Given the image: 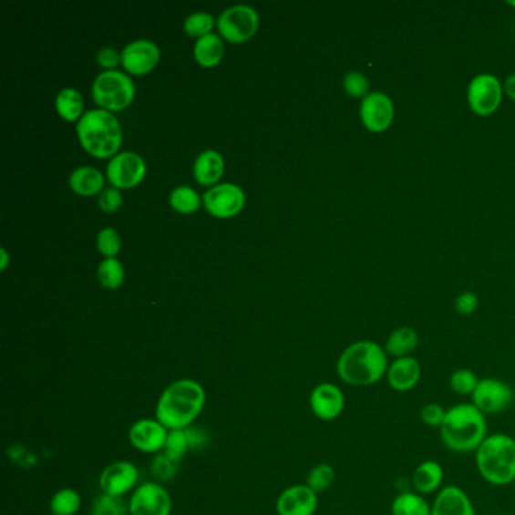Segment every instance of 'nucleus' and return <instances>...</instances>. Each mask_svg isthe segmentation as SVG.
<instances>
[{"mask_svg": "<svg viewBox=\"0 0 515 515\" xmlns=\"http://www.w3.org/2000/svg\"><path fill=\"white\" fill-rule=\"evenodd\" d=\"M188 432V438H190L191 449H200L207 443V437L203 431L200 429H186Z\"/></svg>", "mask_w": 515, "mask_h": 515, "instance_id": "obj_43", "label": "nucleus"}, {"mask_svg": "<svg viewBox=\"0 0 515 515\" xmlns=\"http://www.w3.org/2000/svg\"><path fill=\"white\" fill-rule=\"evenodd\" d=\"M480 379L478 375L470 369L455 370L449 376V387L452 392L459 397H471L475 392Z\"/></svg>", "mask_w": 515, "mask_h": 515, "instance_id": "obj_31", "label": "nucleus"}, {"mask_svg": "<svg viewBox=\"0 0 515 515\" xmlns=\"http://www.w3.org/2000/svg\"><path fill=\"white\" fill-rule=\"evenodd\" d=\"M431 515H476L475 507L464 489L448 485L437 494Z\"/></svg>", "mask_w": 515, "mask_h": 515, "instance_id": "obj_20", "label": "nucleus"}, {"mask_svg": "<svg viewBox=\"0 0 515 515\" xmlns=\"http://www.w3.org/2000/svg\"><path fill=\"white\" fill-rule=\"evenodd\" d=\"M446 413H448V410H445L440 404L431 402V404H427V406L422 407V410H420V420H422L427 427H440L443 422H445Z\"/></svg>", "mask_w": 515, "mask_h": 515, "instance_id": "obj_39", "label": "nucleus"}, {"mask_svg": "<svg viewBox=\"0 0 515 515\" xmlns=\"http://www.w3.org/2000/svg\"><path fill=\"white\" fill-rule=\"evenodd\" d=\"M310 408L317 418L331 422L344 413V392L335 384H319L310 395Z\"/></svg>", "mask_w": 515, "mask_h": 515, "instance_id": "obj_17", "label": "nucleus"}, {"mask_svg": "<svg viewBox=\"0 0 515 515\" xmlns=\"http://www.w3.org/2000/svg\"><path fill=\"white\" fill-rule=\"evenodd\" d=\"M171 496L159 482L139 485L129 502L130 515H171Z\"/></svg>", "mask_w": 515, "mask_h": 515, "instance_id": "obj_12", "label": "nucleus"}, {"mask_svg": "<svg viewBox=\"0 0 515 515\" xmlns=\"http://www.w3.org/2000/svg\"><path fill=\"white\" fill-rule=\"evenodd\" d=\"M76 132L89 155L98 159L118 155L117 151L123 141V133L118 119L109 110H87L76 124Z\"/></svg>", "mask_w": 515, "mask_h": 515, "instance_id": "obj_4", "label": "nucleus"}, {"mask_svg": "<svg viewBox=\"0 0 515 515\" xmlns=\"http://www.w3.org/2000/svg\"><path fill=\"white\" fill-rule=\"evenodd\" d=\"M147 165L141 156L135 151H121L110 158L106 167V176L114 188L129 190L137 186L144 179Z\"/></svg>", "mask_w": 515, "mask_h": 515, "instance_id": "obj_9", "label": "nucleus"}, {"mask_svg": "<svg viewBox=\"0 0 515 515\" xmlns=\"http://www.w3.org/2000/svg\"><path fill=\"white\" fill-rule=\"evenodd\" d=\"M168 429L158 420L144 418L139 422L133 423L129 431V440L135 449L144 454H158L165 449L167 443Z\"/></svg>", "mask_w": 515, "mask_h": 515, "instance_id": "obj_16", "label": "nucleus"}, {"mask_svg": "<svg viewBox=\"0 0 515 515\" xmlns=\"http://www.w3.org/2000/svg\"><path fill=\"white\" fill-rule=\"evenodd\" d=\"M179 471V463L172 461L167 454H158L151 463V475L158 482L171 480Z\"/></svg>", "mask_w": 515, "mask_h": 515, "instance_id": "obj_36", "label": "nucleus"}, {"mask_svg": "<svg viewBox=\"0 0 515 515\" xmlns=\"http://www.w3.org/2000/svg\"><path fill=\"white\" fill-rule=\"evenodd\" d=\"M98 278L106 289H117L124 282V268L117 257H108L98 264Z\"/></svg>", "mask_w": 515, "mask_h": 515, "instance_id": "obj_29", "label": "nucleus"}, {"mask_svg": "<svg viewBox=\"0 0 515 515\" xmlns=\"http://www.w3.org/2000/svg\"><path fill=\"white\" fill-rule=\"evenodd\" d=\"M80 505L82 500L76 489H62L50 500V512L53 515H75L79 511Z\"/></svg>", "mask_w": 515, "mask_h": 515, "instance_id": "obj_30", "label": "nucleus"}, {"mask_svg": "<svg viewBox=\"0 0 515 515\" xmlns=\"http://www.w3.org/2000/svg\"><path fill=\"white\" fill-rule=\"evenodd\" d=\"M478 296L471 292H466L463 295H459L455 301V310L459 313V314H464V316H469L471 313L478 309Z\"/></svg>", "mask_w": 515, "mask_h": 515, "instance_id": "obj_41", "label": "nucleus"}, {"mask_svg": "<svg viewBox=\"0 0 515 515\" xmlns=\"http://www.w3.org/2000/svg\"><path fill=\"white\" fill-rule=\"evenodd\" d=\"M392 515H431V505L422 494L406 491L393 500Z\"/></svg>", "mask_w": 515, "mask_h": 515, "instance_id": "obj_27", "label": "nucleus"}, {"mask_svg": "<svg viewBox=\"0 0 515 515\" xmlns=\"http://www.w3.org/2000/svg\"><path fill=\"white\" fill-rule=\"evenodd\" d=\"M471 404L485 414L507 411L514 402V390L510 384L499 378H482L471 395Z\"/></svg>", "mask_w": 515, "mask_h": 515, "instance_id": "obj_8", "label": "nucleus"}, {"mask_svg": "<svg viewBox=\"0 0 515 515\" xmlns=\"http://www.w3.org/2000/svg\"><path fill=\"white\" fill-rule=\"evenodd\" d=\"M71 190L82 197H93L100 194L105 188V177L98 168L79 167L73 170L68 179Z\"/></svg>", "mask_w": 515, "mask_h": 515, "instance_id": "obj_23", "label": "nucleus"}, {"mask_svg": "<svg viewBox=\"0 0 515 515\" xmlns=\"http://www.w3.org/2000/svg\"><path fill=\"white\" fill-rule=\"evenodd\" d=\"M317 510V494L309 485H294L277 500L278 515H313Z\"/></svg>", "mask_w": 515, "mask_h": 515, "instance_id": "obj_18", "label": "nucleus"}, {"mask_svg": "<svg viewBox=\"0 0 515 515\" xmlns=\"http://www.w3.org/2000/svg\"><path fill=\"white\" fill-rule=\"evenodd\" d=\"M119 62H121V53L112 47H105L98 53V64L106 70H114Z\"/></svg>", "mask_w": 515, "mask_h": 515, "instance_id": "obj_42", "label": "nucleus"}, {"mask_svg": "<svg viewBox=\"0 0 515 515\" xmlns=\"http://www.w3.org/2000/svg\"><path fill=\"white\" fill-rule=\"evenodd\" d=\"M93 100L102 109L123 110L133 102L135 84L130 76L118 70H105L94 79Z\"/></svg>", "mask_w": 515, "mask_h": 515, "instance_id": "obj_6", "label": "nucleus"}, {"mask_svg": "<svg viewBox=\"0 0 515 515\" xmlns=\"http://www.w3.org/2000/svg\"><path fill=\"white\" fill-rule=\"evenodd\" d=\"M502 85L493 75L476 76L467 89L469 105L480 117L494 114L502 103Z\"/></svg>", "mask_w": 515, "mask_h": 515, "instance_id": "obj_10", "label": "nucleus"}, {"mask_svg": "<svg viewBox=\"0 0 515 515\" xmlns=\"http://www.w3.org/2000/svg\"><path fill=\"white\" fill-rule=\"evenodd\" d=\"M160 50L150 40H135L121 52V64L130 75L142 76L150 73L159 64Z\"/></svg>", "mask_w": 515, "mask_h": 515, "instance_id": "obj_14", "label": "nucleus"}, {"mask_svg": "<svg viewBox=\"0 0 515 515\" xmlns=\"http://www.w3.org/2000/svg\"><path fill=\"white\" fill-rule=\"evenodd\" d=\"M123 203L118 188H105L98 195V206L105 211H115Z\"/></svg>", "mask_w": 515, "mask_h": 515, "instance_id": "obj_40", "label": "nucleus"}, {"mask_svg": "<svg viewBox=\"0 0 515 515\" xmlns=\"http://www.w3.org/2000/svg\"><path fill=\"white\" fill-rule=\"evenodd\" d=\"M335 479V471L330 464L322 463L313 467L307 478V485L314 493H324L330 489Z\"/></svg>", "mask_w": 515, "mask_h": 515, "instance_id": "obj_33", "label": "nucleus"}, {"mask_svg": "<svg viewBox=\"0 0 515 515\" xmlns=\"http://www.w3.org/2000/svg\"><path fill=\"white\" fill-rule=\"evenodd\" d=\"M139 479L137 466L129 461H117L103 470L100 476V489L106 496L123 498L130 489H135Z\"/></svg>", "mask_w": 515, "mask_h": 515, "instance_id": "obj_15", "label": "nucleus"}, {"mask_svg": "<svg viewBox=\"0 0 515 515\" xmlns=\"http://www.w3.org/2000/svg\"><path fill=\"white\" fill-rule=\"evenodd\" d=\"M503 88H505V93L508 94V98H511L512 100H515V75L510 76V77L505 80Z\"/></svg>", "mask_w": 515, "mask_h": 515, "instance_id": "obj_44", "label": "nucleus"}, {"mask_svg": "<svg viewBox=\"0 0 515 515\" xmlns=\"http://www.w3.org/2000/svg\"><path fill=\"white\" fill-rule=\"evenodd\" d=\"M418 345L417 331L410 326H401L392 331L386 340V354L388 357L402 358L411 357V354L416 351Z\"/></svg>", "mask_w": 515, "mask_h": 515, "instance_id": "obj_24", "label": "nucleus"}, {"mask_svg": "<svg viewBox=\"0 0 515 515\" xmlns=\"http://www.w3.org/2000/svg\"><path fill=\"white\" fill-rule=\"evenodd\" d=\"M422 378V366L414 357L395 358L388 365L386 379L395 392L407 393L413 390Z\"/></svg>", "mask_w": 515, "mask_h": 515, "instance_id": "obj_19", "label": "nucleus"}, {"mask_svg": "<svg viewBox=\"0 0 515 515\" xmlns=\"http://www.w3.org/2000/svg\"><path fill=\"white\" fill-rule=\"evenodd\" d=\"M170 204L174 211H180V213H192V211H199V207L201 206V199L194 188L180 185L171 191Z\"/></svg>", "mask_w": 515, "mask_h": 515, "instance_id": "obj_28", "label": "nucleus"}, {"mask_svg": "<svg viewBox=\"0 0 515 515\" xmlns=\"http://www.w3.org/2000/svg\"><path fill=\"white\" fill-rule=\"evenodd\" d=\"M0 256H2V264H0V269H2V271H5V269H6V266H8V252H6V250H5V248H2V250H0Z\"/></svg>", "mask_w": 515, "mask_h": 515, "instance_id": "obj_45", "label": "nucleus"}, {"mask_svg": "<svg viewBox=\"0 0 515 515\" xmlns=\"http://www.w3.org/2000/svg\"><path fill=\"white\" fill-rule=\"evenodd\" d=\"M369 79L363 73L358 71H349L345 76V91L354 98H365L369 94Z\"/></svg>", "mask_w": 515, "mask_h": 515, "instance_id": "obj_38", "label": "nucleus"}, {"mask_svg": "<svg viewBox=\"0 0 515 515\" xmlns=\"http://www.w3.org/2000/svg\"><path fill=\"white\" fill-rule=\"evenodd\" d=\"M55 108L57 114L67 121H79L84 115V98L75 88H64L55 98Z\"/></svg>", "mask_w": 515, "mask_h": 515, "instance_id": "obj_26", "label": "nucleus"}, {"mask_svg": "<svg viewBox=\"0 0 515 515\" xmlns=\"http://www.w3.org/2000/svg\"><path fill=\"white\" fill-rule=\"evenodd\" d=\"M190 449V438H188L186 429H174V431L168 432L167 443L163 450L172 461L179 463Z\"/></svg>", "mask_w": 515, "mask_h": 515, "instance_id": "obj_34", "label": "nucleus"}, {"mask_svg": "<svg viewBox=\"0 0 515 515\" xmlns=\"http://www.w3.org/2000/svg\"><path fill=\"white\" fill-rule=\"evenodd\" d=\"M476 454V469L482 479L496 487L515 482V438L508 434L487 437Z\"/></svg>", "mask_w": 515, "mask_h": 515, "instance_id": "obj_5", "label": "nucleus"}, {"mask_svg": "<svg viewBox=\"0 0 515 515\" xmlns=\"http://www.w3.org/2000/svg\"><path fill=\"white\" fill-rule=\"evenodd\" d=\"M215 25V18H213L211 14L197 11V13L190 14L186 17L185 23H183V29H185L188 36H197V40H199L201 36L211 34V31Z\"/></svg>", "mask_w": 515, "mask_h": 515, "instance_id": "obj_32", "label": "nucleus"}, {"mask_svg": "<svg viewBox=\"0 0 515 515\" xmlns=\"http://www.w3.org/2000/svg\"><path fill=\"white\" fill-rule=\"evenodd\" d=\"M192 171L200 185L215 186L224 172V159L216 150L203 151L195 159Z\"/></svg>", "mask_w": 515, "mask_h": 515, "instance_id": "obj_22", "label": "nucleus"}, {"mask_svg": "<svg viewBox=\"0 0 515 515\" xmlns=\"http://www.w3.org/2000/svg\"><path fill=\"white\" fill-rule=\"evenodd\" d=\"M386 349L372 340L349 345L337 361V375L354 387H369L386 378L388 369Z\"/></svg>", "mask_w": 515, "mask_h": 515, "instance_id": "obj_1", "label": "nucleus"}, {"mask_svg": "<svg viewBox=\"0 0 515 515\" xmlns=\"http://www.w3.org/2000/svg\"><path fill=\"white\" fill-rule=\"evenodd\" d=\"M441 440L457 454L476 452L487 434V417L473 404H458L448 410L440 427Z\"/></svg>", "mask_w": 515, "mask_h": 515, "instance_id": "obj_3", "label": "nucleus"}, {"mask_svg": "<svg viewBox=\"0 0 515 515\" xmlns=\"http://www.w3.org/2000/svg\"><path fill=\"white\" fill-rule=\"evenodd\" d=\"M129 505L121 498L112 496H98L94 500L91 515H128Z\"/></svg>", "mask_w": 515, "mask_h": 515, "instance_id": "obj_35", "label": "nucleus"}, {"mask_svg": "<svg viewBox=\"0 0 515 515\" xmlns=\"http://www.w3.org/2000/svg\"><path fill=\"white\" fill-rule=\"evenodd\" d=\"M206 404L204 388L194 379H179L165 388L156 407V420L163 427L186 429L199 417Z\"/></svg>", "mask_w": 515, "mask_h": 515, "instance_id": "obj_2", "label": "nucleus"}, {"mask_svg": "<svg viewBox=\"0 0 515 515\" xmlns=\"http://www.w3.org/2000/svg\"><path fill=\"white\" fill-rule=\"evenodd\" d=\"M119 248H121V238L117 233V230L112 229V227H105L98 232V250L102 252L106 259L117 256Z\"/></svg>", "mask_w": 515, "mask_h": 515, "instance_id": "obj_37", "label": "nucleus"}, {"mask_svg": "<svg viewBox=\"0 0 515 515\" xmlns=\"http://www.w3.org/2000/svg\"><path fill=\"white\" fill-rule=\"evenodd\" d=\"M206 211L216 218H232L245 206V192L234 183H218L203 195Z\"/></svg>", "mask_w": 515, "mask_h": 515, "instance_id": "obj_11", "label": "nucleus"}, {"mask_svg": "<svg viewBox=\"0 0 515 515\" xmlns=\"http://www.w3.org/2000/svg\"><path fill=\"white\" fill-rule=\"evenodd\" d=\"M194 57L200 66L213 67L220 64L224 57V43L221 40V36L216 34H207L195 41Z\"/></svg>", "mask_w": 515, "mask_h": 515, "instance_id": "obj_25", "label": "nucleus"}, {"mask_svg": "<svg viewBox=\"0 0 515 515\" xmlns=\"http://www.w3.org/2000/svg\"><path fill=\"white\" fill-rule=\"evenodd\" d=\"M361 121L370 132L381 133L392 126L395 106L392 98L384 93H369L360 106Z\"/></svg>", "mask_w": 515, "mask_h": 515, "instance_id": "obj_13", "label": "nucleus"}, {"mask_svg": "<svg viewBox=\"0 0 515 515\" xmlns=\"http://www.w3.org/2000/svg\"><path fill=\"white\" fill-rule=\"evenodd\" d=\"M216 26L230 43H245L257 32L259 14L250 5H233L220 14Z\"/></svg>", "mask_w": 515, "mask_h": 515, "instance_id": "obj_7", "label": "nucleus"}, {"mask_svg": "<svg viewBox=\"0 0 515 515\" xmlns=\"http://www.w3.org/2000/svg\"><path fill=\"white\" fill-rule=\"evenodd\" d=\"M443 479H445V470L441 464L434 459H427L416 467L413 473V487L416 493L427 496L440 491Z\"/></svg>", "mask_w": 515, "mask_h": 515, "instance_id": "obj_21", "label": "nucleus"}, {"mask_svg": "<svg viewBox=\"0 0 515 515\" xmlns=\"http://www.w3.org/2000/svg\"><path fill=\"white\" fill-rule=\"evenodd\" d=\"M510 5H511V6H515V2H510Z\"/></svg>", "mask_w": 515, "mask_h": 515, "instance_id": "obj_46", "label": "nucleus"}]
</instances>
